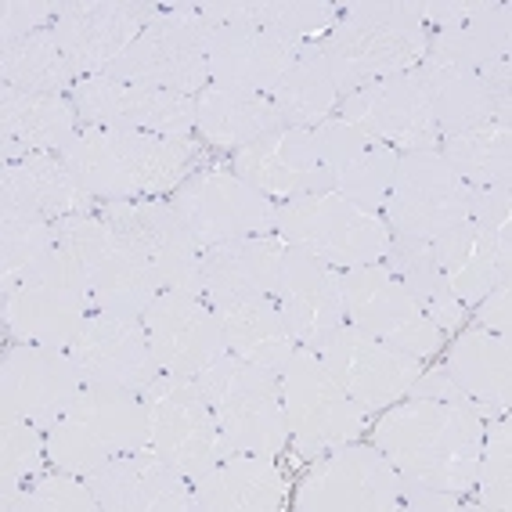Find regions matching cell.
Returning <instances> with one entry per match:
<instances>
[{
	"mask_svg": "<svg viewBox=\"0 0 512 512\" xmlns=\"http://www.w3.org/2000/svg\"><path fill=\"white\" fill-rule=\"evenodd\" d=\"M285 242L278 235L231 238L202 249L199 282L213 311H228L249 300H275Z\"/></svg>",
	"mask_w": 512,
	"mask_h": 512,
	"instance_id": "484cf974",
	"label": "cell"
},
{
	"mask_svg": "<svg viewBox=\"0 0 512 512\" xmlns=\"http://www.w3.org/2000/svg\"><path fill=\"white\" fill-rule=\"evenodd\" d=\"M397 163H401L397 148L368 145L347 170L336 174V195H343L347 202H354V206H361L368 213H383L390 188H394Z\"/></svg>",
	"mask_w": 512,
	"mask_h": 512,
	"instance_id": "ee69618b",
	"label": "cell"
},
{
	"mask_svg": "<svg viewBox=\"0 0 512 512\" xmlns=\"http://www.w3.org/2000/svg\"><path fill=\"white\" fill-rule=\"evenodd\" d=\"M314 44H293L267 29L242 26V22H224L213 29L206 44V69H210L213 87L246 94H267L278 87L289 65L300 55H307Z\"/></svg>",
	"mask_w": 512,
	"mask_h": 512,
	"instance_id": "603a6c76",
	"label": "cell"
},
{
	"mask_svg": "<svg viewBox=\"0 0 512 512\" xmlns=\"http://www.w3.org/2000/svg\"><path fill=\"white\" fill-rule=\"evenodd\" d=\"M296 509L307 512H394L401 509V473L375 444H343L314 458L296 487Z\"/></svg>",
	"mask_w": 512,
	"mask_h": 512,
	"instance_id": "4fadbf2b",
	"label": "cell"
},
{
	"mask_svg": "<svg viewBox=\"0 0 512 512\" xmlns=\"http://www.w3.org/2000/svg\"><path fill=\"white\" fill-rule=\"evenodd\" d=\"M430 29L415 0H372L339 4L336 26L318 40V55L329 65L339 98L361 83L408 73L426 55Z\"/></svg>",
	"mask_w": 512,
	"mask_h": 512,
	"instance_id": "3957f363",
	"label": "cell"
},
{
	"mask_svg": "<svg viewBox=\"0 0 512 512\" xmlns=\"http://www.w3.org/2000/svg\"><path fill=\"white\" fill-rule=\"evenodd\" d=\"M289 487L278 455H228L195 480V505L199 512H278Z\"/></svg>",
	"mask_w": 512,
	"mask_h": 512,
	"instance_id": "f546056e",
	"label": "cell"
},
{
	"mask_svg": "<svg viewBox=\"0 0 512 512\" xmlns=\"http://www.w3.org/2000/svg\"><path fill=\"white\" fill-rule=\"evenodd\" d=\"M141 325L163 375L195 379L217 357L228 354L224 321L210 307V300L192 289H163L141 314Z\"/></svg>",
	"mask_w": 512,
	"mask_h": 512,
	"instance_id": "ac0fdd59",
	"label": "cell"
},
{
	"mask_svg": "<svg viewBox=\"0 0 512 512\" xmlns=\"http://www.w3.org/2000/svg\"><path fill=\"white\" fill-rule=\"evenodd\" d=\"M484 430L487 415L476 412L473 404L404 397L386 408L372 430V444L401 476L466 498L473 494Z\"/></svg>",
	"mask_w": 512,
	"mask_h": 512,
	"instance_id": "6da1fadb",
	"label": "cell"
},
{
	"mask_svg": "<svg viewBox=\"0 0 512 512\" xmlns=\"http://www.w3.org/2000/svg\"><path fill=\"white\" fill-rule=\"evenodd\" d=\"M271 105H275L282 127H296V130H314L325 119L336 116L339 91L325 58L318 55V44L289 65V73L271 91Z\"/></svg>",
	"mask_w": 512,
	"mask_h": 512,
	"instance_id": "ab89813d",
	"label": "cell"
},
{
	"mask_svg": "<svg viewBox=\"0 0 512 512\" xmlns=\"http://www.w3.org/2000/svg\"><path fill=\"white\" fill-rule=\"evenodd\" d=\"M307 350L336 375L339 383H343V390L368 415L386 412L397 401H404L422 372V361H415V357L401 354L394 347H386L379 339L361 336V332L350 329L347 321L339 329H332L329 336H321Z\"/></svg>",
	"mask_w": 512,
	"mask_h": 512,
	"instance_id": "d6986e66",
	"label": "cell"
},
{
	"mask_svg": "<svg viewBox=\"0 0 512 512\" xmlns=\"http://www.w3.org/2000/svg\"><path fill=\"white\" fill-rule=\"evenodd\" d=\"M98 213L112 228L123 249L145 260L159 275L163 289H192L202 293L199 260L202 246L174 210L170 199H123L101 202Z\"/></svg>",
	"mask_w": 512,
	"mask_h": 512,
	"instance_id": "30bf717a",
	"label": "cell"
},
{
	"mask_svg": "<svg viewBox=\"0 0 512 512\" xmlns=\"http://www.w3.org/2000/svg\"><path fill=\"white\" fill-rule=\"evenodd\" d=\"M473 491L480 494V509L487 512H509L512 505V433L509 422L487 419L484 444L476 458V480Z\"/></svg>",
	"mask_w": 512,
	"mask_h": 512,
	"instance_id": "f6af8a7d",
	"label": "cell"
},
{
	"mask_svg": "<svg viewBox=\"0 0 512 512\" xmlns=\"http://www.w3.org/2000/svg\"><path fill=\"white\" fill-rule=\"evenodd\" d=\"M80 134L73 98L26 94L4 87L0 94V152L4 163L26 156H58Z\"/></svg>",
	"mask_w": 512,
	"mask_h": 512,
	"instance_id": "f1b7e54d",
	"label": "cell"
},
{
	"mask_svg": "<svg viewBox=\"0 0 512 512\" xmlns=\"http://www.w3.org/2000/svg\"><path fill=\"white\" fill-rule=\"evenodd\" d=\"M430 29L422 65L451 73H484L487 65L509 58L512 11L502 0H430L419 4Z\"/></svg>",
	"mask_w": 512,
	"mask_h": 512,
	"instance_id": "8fae6325",
	"label": "cell"
},
{
	"mask_svg": "<svg viewBox=\"0 0 512 512\" xmlns=\"http://www.w3.org/2000/svg\"><path fill=\"white\" fill-rule=\"evenodd\" d=\"M379 217L394 238L433 242L466 220V181L440 152H408L397 163L394 188Z\"/></svg>",
	"mask_w": 512,
	"mask_h": 512,
	"instance_id": "7c38bea8",
	"label": "cell"
},
{
	"mask_svg": "<svg viewBox=\"0 0 512 512\" xmlns=\"http://www.w3.org/2000/svg\"><path fill=\"white\" fill-rule=\"evenodd\" d=\"M58 156L98 206L123 199H170L199 170L202 141L80 127Z\"/></svg>",
	"mask_w": 512,
	"mask_h": 512,
	"instance_id": "7a4b0ae2",
	"label": "cell"
},
{
	"mask_svg": "<svg viewBox=\"0 0 512 512\" xmlns=\"http://www.w3.org/2000/svg\"><path fill=\"white\" fill-rule=\"evenodd\" d=\"M58 19V4L55 0H8L0 8V37L4 44H15V40H26L40 29H51Z\"/></svg>",
	"mask_w": 512,
	"mask_h": 512,
	"instance_id": "681fc988",
	"label": "cell"
},
{
	"mask_svg": "<svg viewBox=\"0 0 512 512\" xmlns=\"http://www.w3.org/2000/svg\"><path fill=\"white\" fill-rule=\"evenodd\" d=\"M87 210H98V202L73 181L62 156H26L4 163L0 174L4 224H55Z\"/></svg>",
	"mask_w": 512,
	"mask_h": 512,
	"instance_id": "4316f807",
	"label": "cell"
},
{
	"mask_svg": "<svg viewBox=\"0 0 512 512\" xmlns=\"http://www.w3.org/2000/svg\"><path fill=\"white\" fill-rule=\"evenodd\" d=\"M278 375H282L289 448L300 458L314 462L343 444H354L368 430V412L307 347H296Z\"/></svg>",
	"mask_w": 512,
	"mask_h": 512,
	"instance_id": "5b68a950",
	"label": "cell"
},
{
	"mask_svg": "<svg viewBox=\"0 0 512 512\" xmlns=\"http://www.w3.org/2000/svg\"><path fill=\"white\" fill-rule=\"evenodd\" d=\"M47 430L22 419L0 422V476L4 487L29 484L40 473H47Z\"/></svg>",
	"mask_w": 512,
	"mask_h": 512,
	"instance_id": "bcb514c9",
	"label": "cell"
},
{
	"mask_svg": "<svg viewBox=\"0 0 512 512\" xmlns=\"http://www.w3.org/2000/svg\"><path fill=\"white\" fill-rule=\"evenodd\" d=\"M275 235L285 246L318 256L336 271L375 264V260H383L386 246H390V231H386L383 217L361 210L336 192L278 202Z\"/></svg>",
	"mask_w": 512,
	"mask_h": 512,
	"instance_id": "52a82bcc",
	"label": "cell"
},
{
	"mask_svg": "<svg viewBox=\"0 0 512 512\" xmlns=\"http://www.w3.org/2000/svg\"><path fill=\"white\" fill-rule=\"evenodd\" d=\"M195 386L210 397L231 455H282L289 448L278 372L224 354L195 375Z\"/></svg>",
	"mask_w": 512,
	"mask_h": 512,
	"instance_id": "277c9868",
	"label": "cell"
},
{
	"mask_svg": "<svg viewBox=\"0 0 512 512\" xmlns=\"http://www.w3.org/2000/svg\"><path fill=\"white\" fill-rule=\"evenodd\" d=\"M339 293H343V318L350 329L379 339L422 365L448 343V336L419 311L408 285L383 260L339 271Z\"/></svg>",
	"mask_w": 512,
	"mask_h": 512,
	"instance_id": "ba28073f",
	"label": "cell"
},
{
	"mask_svg": "<svg viewBox=\"0 0 512 512\" xmlns=\"http://www.w3.org/2000/svg\"><path fill=\"white\" fill-rule=\"evenodd\" d=\"M314 145H318L321 166L336 177L339 170H347V166L354 163V159L361 156L372 141H368L357 127H350L347 119L332 116V119H325L321 127H314Z\"/></svg>",
	"mask_w": 512,
	"mask_h": 512,
	"instance_id": "c3c4849f",
	"label": "cell"
},
{
	"mask_svg": "<svg viewBox=\"0 0 512 512\" xmlns=\"http://www.w3.org/2000/svg\"><path fill=\"white\" fill-rule=\"evenodd\" d=\"M278 127H282V119H278L267 94L228 91V87H213L210 83L195 98V138L202 145L238 152V148L267 138Z\"/></svg>",
	"mask_w": 512,
	"mask_h": 512,
	"instance_id": "d6a6232c",
	"label": "cell"
},
{
	"mask_svg": "<svg viewBox=\"0 0 512 512\" xmlns=\"http://www.w3.org/2000/svg\"><path fill=\"white\" fill-rule=\"evenodd\" d=\"M509 285H498L491 296L476 303V314H473V325L476 329H487V332H498V336H509L512 332V318H509Z\"/></svg>",
	"mask_w": 512,
	"mask_h": 512,
	"instance_id": "f5cc1de1",
	"label": "cell"
},
{
	"mask_svg": "<svg viewBox=\"0 0 512 512\" xmlns=\"http://www.w3.org/2000/svg\"><path fill=\"white\" fill-rule=\"evenodd\" d=\"M430 249L455 300L466 307H476L498 285H512V220L498 228L458 220L451 231L433 238Z\"/></svg>",
	"mask_w": 512,
	"mask_h": 512,
	"instance_id": "d4e9b609",
	"label": "cell"
},
{
	"mask_svg": "<svg viewBox=\"0 0 512 512\" xmlns=\"http://www.w3.org/2000/svg\"><path fill=\"white\" fill-rule=\"evenodd\" d=\"M145 404L148 448L192 484L231 455L210 397L195 386V379L159 375L156 386L145 394Z\"/></svg>",
	"mask_w": 512,
	"mask_h": 512,
	"instance_id": "9c48e42d",
	"label": "cell"
},
{
	"mask_svg": "<svg viewBox=\"0 0 512 512\" xmlns=\"http://www.w3.org/2000/svg\"><path fill=\"white\" fill-rule=\"evenodd\" d=\"M83 375L69 350L15 343L0 357V408L4 419L33 422L51 430L80 397Z\"/></svg>",
	"mask_w": 512,
	"mask_h": 512,
	"instance_id": "ffe728a7",
	"label": "cell"
},
{
	"mask_svg": "<svg viewBox=\"0 0 512 512\" xmlns=\"http://www.w3.org/2000/svg\"><path fill=\"white\" fill-rule=\"evenodd\" d=\"M170 202L202 249L231 242V238L275 235V202L249 188L228 166L195 170L170 195Z\"/></svg>",
	"mask_w": 512,
	"mask_h": 512,
	"instance_id": "9a60e30c",
	"label": "cell"
},
{
	"mask_svg": "<svg viewBox=\"0 0 512 512\" xmlns=\"http://www.w3.org/2000/svg\"><path fill=\"white\" fill-rule=\"evenodd\" d=\"M91 314V296L62 285H19L4 293V329L19 343L69 350Z\"/></svg>",
	"mask_w": 512,
	"mask_h": 512,
	"instance_id": "4dcf8cb0",
	"label": "cell"
},
{
	"mask_svg": "<svg viewBox=\"0 0 512 512\" xmlns=\"http://www.w3.org/2000/svg\"><path fill=\"white\" fill-rule=\"evenodd\" d=\"M55 242V224H4L0 231V271L4 289H15L40 264V256Z\"/></svg>",
	"mask_w": 512,
	"mask_h": 512,
	"instance_id": "7dc6e473",
	"label": "cell"
},
{
	"mask_svg": "<svg viewBox=\"0 0 512 512\" xmlns=\"http://www.w3.org/2000/svg\"><path fill=\"white\" fill-rule=\"evenodd\" d=\"M401 509H419V512H451L462 509V498L458 494H444L430 484H419V480H408L401 476Z\"/></svg>",
	"mask_w": 512,
	"mask_h": 512,
	"instance_id": "816d5d0a",
	"label": "cell"
},
{
	"mask_svg": "<svg viewBox=\"0 0 512 512\" xmlns=\"http://www.w3.org/2000/svg\"><path fill=\"white\" fill-rule=\"evenodd\" d=\"M231 174H238L249 188L278 202L300 199V195L336 192V177L321 166L314 130L278 127L267 138L231 152Z\"/></svg>",
	"mask_w": 512,
	"mask_h": 512,
	"instance_id": "44dd1931",
	"label": "cell"
},
{
	"mask_svg": "<svg viewBox=\"0 0 512 512\" xmlns=\"http://www.w3.org/2000/svg\"><path fill=\"white\" fill-rule=\"evenodd\" d=\"M412 73L426 87V98H430L440 138L466 134V130L484 127V123H494V119H509L512 123L509 98H494L484 83H480V76L451 73V69H430V65L422 62L415 65Z\"/></svg>",
	"mask_w": 512,
	"mask_h": 512,
	"instance_id": "836d02e7",
	"label": "cell"
},
{
	"mask_svg": "<svg viewBox=\"0 0 512 512\" xmlns=\"http://www.w3.org/2000/svg\"><path fill=\"white\" fill-rule=\"evenodd\" d=\"M105 512H195V484L166 466L152 448L116 455L109 466L87 476Z\"/></svg>",
	"mask_w": 512,
	"mask_h": 512,
	"instance_id": "cb8c5ba5",
	"label": "cell"
},
{
	"mask_svg": "<svg viewBox=\"0 0 512 512\" xmlns=\"http://www.w3.org/2000/svg\"><path fill=\"white\" fill-rule=\"evenodd\" d=\"M202 11L217 26L242 22L293 44H318L339 19V4L329 0H231V4H202Z\"/></svg>",
	"mask_w": 512,
	"mask_h": 512,
	"instance_id": "d590c367",
	"label": "cell"
},
{
	"mask_svg": "<svg viewBox=\"0 0 512 512\" xmlns=\"http://www.w3.org/2000/svg\"><path fill=\"white\" fill-rule=\"evenodd\" d=\"M65 415L76 419L80 426H87L112 455H127V451L148 448L145 394L112 390V386H83L80 397L69 404Z\"/></svg>",
	"mask_w": 512,
	"mask_h": 512,
	"instance_id": "8d00e7d4",
	"label": "cell"
},
{
	"mask_svg": "<svg viewBox=\"0 0 512 512\" xmlns=\"http://www.w3.org/2000/svg\"><path fill=\"white\" fill-rule=\"evenodd\" d=\"M275 303L289 336L300 347H314L321 336L343 325V293H339V271L303 249L285 246L282 271H278Z\"/></svg>",
	"mask_w": 512,
	"mask_h": 512,
	"instance_id": "83f0119b",
	"label": "cell"
},
{
	"mask_svg": "<svg viewBox=\"0 0 512 512\" xmlns=\"http://www.w3.org/2000/svg\"><path fill=\"white\" fill-rule=\"evenodd\" d=\"M163 293V282L145 260L116 246L101 256L91 271V285H87V296H91V307L98 314H112V318H130L141 321V314L148 311V303Z\"/></svg>",
	"mask_w": 512,
	"mask_h": 512,
	"instance_id": "74e56055",
	"label": "cell"
},
{
	"mask_svg": "<svg viewBox=\"0 0 512 512\" xmlns=\"http://www.w3.org/2000/svg\"><path fill=\"white\" fill-rule=\"evenodd\" d=\"M4 509L8 512H94L101 509L91 484L83 476L47 469L29 484L4 487Z\"/></svg>",
	"mask_w": 512,
	"mask_h": 512,
	"instance_id": "7bdbcfd3",
	"label": "cell"
},
{
	"mask_svg": "<svg viewBox=\"0 0 512 512\" xmlns=\"http://www.w3.org/2000/svg\"><path fill=\"white\" fill-rule=\"evenodd\" d=\"M383 264L408 285V293L415 296L419 311L437 325L444 336H455L469 318V307L458 303L451 293L448 278L440 271L437 256H433L430 242H408V238L390 235V246L383 253Z\"/></svg>",
	"mask_w": 512,
	"mask_h": 512,
	"instance_id": "e575fe53",
	"label": "cell"
},
{
	"mask_svg": "<svg viewBox=\"0 0 512 512\" xmlns=\"http://www.w3.org/2000/svg\"><path fill=\"white\" fill-rule=\"evenodd\" d=\"M224 321V339H228V354L246 357L253 365H264L271 372H282L289 365V357L296 354V343L289 336L275 300H249L217 311Z\"/></svg>",
	"mask_w": 512,
	"mask_h": 512,
	"instance_id": "f35d334b",
	"label": "cell"
},
{
	"mask_svg": "<svg viewBox=\"0 0 512 512\" xmlns=\"http://www.w3.org/2000/svg\"><path fill=\"white\" fill-rule=\"evenodd\" d=\"M69 357L76 361L87 386H112V390L148 394L163 375L141 321L112 318V314L98 311L87 318L83 332L69 347Z\"/></svg>",
	"mask_w": 512,
	"mask_h": 512,
	"instance_id": "7402d4cb",
	"label": "cell"
},
{
	"mask_svg": "<svg viewBox=\"0 0 512 512\" xmlns=\"http://www.w3.org/2000/svg\"><path fill=\"white\" fill-rule=\"evenodd\" d=\"M444 372L451 383L466 394L480 415H505L512 397V347L509 336L487 329H466L455 332V343L448 350V365Z\"/></svg>",
	"mask_w": 512,
	"mask_h": 512,
	"instance_id": "1f68e13d",
	"label": "cell"
},
{
	"mask_svg": "<svg viewBox=\"0 0 512 512\" xmlns=\"http://www.w3.org/2000/svg\"><path fill=\"white\" fill-rule=\"evenodd\" d=\"M163 4L141 0H83V4H58V19L51 26L58 47L73 65L76 80L105 76L127 47L163 15Z\"/></svg>",
	"mask_w": 512,
	"mask_h": 512,
	"instance_id": "e0dca14e",
	"label": "cell"
},
{
	"mask_svg": "<svg viewBox=\"0 0 512 512\" xmlns=\"http://www.w3.org/2000/svg\"><path fill=\"white\" fill-rule=\"evenodd\" d=\"M336 116L361 130L372 145H390L401 156L440 148V130L433 119L430 98H426V87L412 69L386 76V80L361 83L357 91L343 94Z\"/></svg>",
	"mask_w": 512,
	"mask_h": 512,
	"instance_id": "5bb4252c",
	"label": "cell"
},
{
	"mask_svg": "<svg viewBox=\"0 0 512 512\" xmlns=\"http://www.w3.org/2000/svg\"><path fill=\"white\" fill-rule=\"evenodd\" d=\"M213 29L217 22L202 11V4H174L127 47V55L112 65L109 76L199 98L210 87L206 44Z\"/></svg>",
	"mask_w": 512,
	"mask_h": 512,
	"instance_id": "8992f818",
	"label": "cell"
},
{
	"mask_svg": "<svg viewBox=\"0 0 512 512\" xmlns=\"http://www.w3.org/2000/svg\"><path fill=\"white\" fill-rule=\"evenodd\" d=\"M69 98L76 105L80 127L195 138V98H184V94L141 87V83L116 80L105 73L80 80Z\"/></svg>",
	"mask_w": 512,
	"mask_h": 512,
	"instance_id": "2e32d148",
	"label": "cell"
},
{
	"mask_svg": "<svg viewBox=\"0 0 512 512\" xmlns=\"http://www.w3.org/2000/svg\"><path fill=\"white\" fill-rule=\"evenodd\" d=\"M0 80L11 91L26 94H73L76 80L73 65L58 47L51 29H40L33 37L0 47Z\"/></svg>",
	"mask_w": 512,
	"mask_h": 512,
	"instance_id": "60d3db41",
	"label": "cell"
},
{
	"mask_svg": "<svg viewBox=\"0 0 512 512\" xmlns=\"http://www.w3.org/2000/svg\"><path fill=\"white\" fill-rule=\"evenodd\" d=\"M440 156L473 188H505L512 184V123L494 119L484 127L440 138Z\"/></svg>",
	"mask_w": 512,
	"mask_h": 512,
	"instance_id": "b9f144b4",
	"label": "cell"
},
{
	"mask_svg": "<svg viewBox=\"0 0 512 512\" xmlns=\"http://www.w3.org/2000/svg\"><path fill=\"white\" fill-rule=\"evenodd\" d=\"M466 220L484 224V228H498L512 220V184L505 188H473L466 184Z\"/></svg>",
	"mask_w": 512,
	"mask_h": 512,
	"instance_id": "f907efd6",
	"label": "cell"
}]
</instances>
